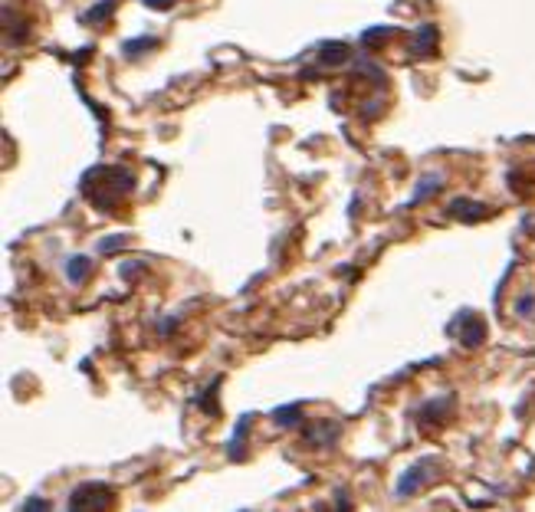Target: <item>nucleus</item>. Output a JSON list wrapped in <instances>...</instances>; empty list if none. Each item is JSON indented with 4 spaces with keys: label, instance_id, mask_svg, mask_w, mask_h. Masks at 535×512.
<instances>
[{
    "label": "nucleus",
    "instance_id": "f257e3e1",
    "mask_svg": "<svg viewBox=\"0 0 535 512\" xmlns=\"http://www.w3.org/2000/svg\"><path fill=\"white\" fill-rule=\"evenodd\" d=\"M440 473H443V460L440 457H424V460H418V463H411V467L401 473V480H397V486H394L397 499H411L414 492H420L424 486H430V483L437 480Z\"/></svg>",
    "mask_w": 535,
    "mask_h": 512
},
{
    "label": "nucleus",
    "instance_id": "f03ea898",
    "mask_svg": "<svg viewBox=\"0 0 535 512\" xmlns=\"http://www.w3.org/2000/svg\"><path fill=\"white\" fill-rule=\"evenodd\" d=\"M106 187L102 191H89V201L96 204L99 211H106V207H112L115 201H122L125 194L135 187V174H131L129 168H106Z\"/></svg>",
    "mask_w": 535,
    "mask_h": 512
},
{
    "label": "nucleus",
    "instance_id": "7ed1b4c3",
    "mask_svg": "<svg viewBox=\"0 0 535 512\" xmlns=\"http://www.w3.org/2000/svg\"><path fill=\"white\" fill-rule=\"evenodd\" d=\"M112 506V486L106 483H83L69 496V509H106Z\"/></svg>",
    "mask_w": 535,
    "mask_h": 512
},
{
    "label": "nucleus",
    "instance_id": "20e7f679",
    "mask_svg": "<svg viewBox=\"0 0 535 512\" xmlns=\"http://www.w3.org/2000/svg\"><path fill=\"white\" fill-rule=\"evenodd\" d=\"M437 46H440V30L434 23H424V27L414 33V40H411V56L430 59V56H437Z\"/></svg>",
    "mask_w": 535,
    "mask_h": 512
},
{
    "label": "nucleus",
    "instance_id": "39448f33",
    "mask_svg": "<svg viewBox=\"0 0 535 512\" xmlns=\"http://www.w3.org/2000/svg\"><path fill=\"white\" fill-rule=\"evenodd\" d=\"M457 325H463L460 341L466 345V348H476V345H483V335H486V329H483V319H480V315H473V312H460L457 319L450 322V329H457Z\"/></svg>",
    "mask_w": 535,
    "mask_h": 512
},
{
    "label": "nucleus",
    "instance_id": "423d86ee",
    "mask_svg": "<svg viewBox=\"0 0 535 512\" xmlns=\"http://www.w3.org/2000/svg\"><path fill=\"white\" fill-rule=\"evenodd\" d=\"M450 404H453V397H434V401H427V404L420 407V414H418L420 427H440V424H447Z\"/></svg>",
    "mask_w": 535,
    "mask_h": 512
},
{
    "label": "nucleus",
    "instance_id": "0eeeda50",
    "mask_svg": "<svg viewBox=\"0 0 535 512\" xmlns=\"http://www.w3.org/2000/svg\"><path fill=\"white\" fill-rule=\"evenodd\" d=\"M27 36H30L27 20H23V17H17V13H13V7H3V40H7V46H17V43H23Z\"/></svg>",
    "mask_w": 535,
    "mask_h": 512
},
{
    "label": "nucleus",
    "instance_id": "6e6552de",
    "mask_svg": "<svg viewBox=\"0 0 535 512\" xmlns=\"http://www.w3.org/2000/svg\"><path fill=\"white\" fill-rule=\"evenodd\" d=\"M447 213H450V217H457V220H466V224H470V220H483V217H486L490 211H486L480 201H466V197H457V201L447 207Z\"/></svg>",
    "mask_w": 535,
    "mask_h": 512
},
{
    "label": "nucleus",
    "instance_id": "1a4fd4ad",
    "mask_svg": "<svg viewBox=\"0 0 535 512\" xmlns=\"http://www.w3.org/2000/svg\"><path fill=\"white\" fill-rule=\"evenodd\" d=\"M338 434H342V427L338 424H325V420H319L312 430H306V440H309L312 447H315V443H319V447H332L335 440H338Z\"/></svg>",
    "mask_w": 535,
    "mask_h": 512
},
{
    "label": "nucleus",
    "instance_id": "9d476101",
    "mask_svg": "<svg viewBox=\"0 0 535 512\" xmlns=\"http://www.w3.org/2000/svg\"><path fill=\"white\" fill-rule=\"evenodd\" d=\"M250 424H253V414H243V417H240V424H236L234 437H230V447H227V457H230V460H243V457H246L243 443H246V434H250Z\"/></svg>",
    "mask_w": 535,
    "mask_h": 512
},
{
    "label": "nucleus",
    "instance_id": "9b49d317",
    "mask_svg": "<svg viewBox=\"0 0 535 512\" xmlns=\"http://www.w3.org/2000/svg\"><path fill=\"white\" fill-rule=\"evenodd\" d=\"M158 50V36H135V40H125L122 43V56L125 59H141L145 53Z\"/></svg>",
    "mask_w": 535,
    "mask_h": 512
},
{
    "label": "nucleus",
    "instance_id": "f8f14e48",
    "mask_svg": "<svg viewBox=\"0 0 535 512\" xmlns=\"http://www.w3.org/2000/svg\"><path fill=\"white\" fill-rule=\"evenodd\" d=\"M92 269H96V263H92L89 256H73V259L66 263V276H69V283H86V279L92 276Z\"/></svg>",
    "mask_w": 535,
    "mask_h": 512
},
{
    "label": "nucleus",
    "instance_id": "ddd939ff",
    "mask_svg": "<svg viewBox=\"0 0 535 512\" xmlns=\"http://www.w3.org/2000/svg\"><path fill=\"white\" fill-rule=\"evenodd\" d=\"M440 187H443V178H440V174H427V178H420L418 187H414V197H411V204L430 201L434 194H440Z\"/></svg>",
    "mask_w": 535,
    "mask_h": 512
},
{
    "label": "nucleus",
    "instance_id": "4468645a",
    "mask_svg": "<svg viewBox=\"0 0 535 512\" xmlns=\"http://www.w3.org/2000/svg\"><path fill=\"white\" fill-rule=\"evenodd\" d=\"M115 7H118V0H99L96 7H89V10L83 13V23H86V27H96V23L108 20Z\"/></svg>",
    "mask_w": 535,
    "mask_h": 512
},
{
    "label": "nucleus",
    "instance_id": "2eb2a0df",
    "mask_svg": "<svg viewBox=\"0 0 535 512\" xmlns=\"http://www.w3.org/2000/svg\"><path fill=\"white\" fill-rule=\"evenodd\" d=\"M273 420H276L279 427H299L302 424V404L276 407V411H273Z\"/></svg>",
    "mask_w": 535,
    "mask_h": 512
},
{
    "label": "nucleus",
    "instance_id": "dca6fc26",
    "mask_svg": "<svg viewBox=\"0 0 535 512\" xmlns=\"http://www.w3.org/2000/svg\"><path fill=\"white\" fill-rule=\"evenodd\" d=\"M131 243V236L129 234H118V236H106V240H99V253H106V256H112V253H118V250H125V246Z\"/></svg>",
    "mask_w": 535,
    "mask_h": 512
},
{
    "label": "nucleus",
    "instance_id": "f3484780",
    "mask_svg": "<svg viewBox=\"0 0 535 512\" xmlns=\"http://www.w3.org/2000/svg\"><path fill=\"white\" fill-rule=\"evenodd\" d=\"M345 56H348V50H345V43H329V46L322 50V63L335 66V63H342Z\"/></svg>",
    "mask_w": 535,
    "mask_h": 512
},
{
    "label": "nucleus",
    "instance_id": "a211bd4d",
    "mask_svg": "<svg viewBox=\"0 0 535 512\" xmlns=\"http://www.w3.org/2000/svg\"><path fill=\"white\" fill-rule=\"evenodd\" d=\"M394 27H375V30H368V33H364V36H362V40L364 43H368V46H378V43H381V40H387V36H394Z\"/></svg>",
    "mask_w": 535,
    "mask_h": 512
},
{
    "label": "nucleus",
    "instance_id": "6ab92c4d",
    "mask_svg": "<svg viewBox=\"0 0 535 512\" xmlns=\"http://www.w3.org/2000/svg\"><path fill=\"white\" fill-rule=\"evenodd\" d=\"M178 315H171V319H161L158 325H155V332H158V339H171L174 332H178Z\"/></svg>",
    "mask_w": 535,
    "mask_h": 512
},
{
    "label": "nucleus",
    "instance_id": "aec40b11",
    "mask_svg": "<svg viewBox=\"0 0 535 512\" xmlns=\"http://www.w3.org/2000/svg\"><path fill=\"white\" fill-rule=\"evenodd\" d=\"M515 315H522V319H532L535 315V296H522L515 302Z\"/></svg>",
    "mask_w": 535,
    "mask_h": 512
},
{
    "label": "nucleus",
    "instance_id": "412c9836",
    "mask_svg": "<svg viewBox=\"0 0 535 512\" xmlns=\"http://www.w3.org/2000/svg\"><path fill=\"white\" fill-rule=\"evenodd\" d=\"M174 0H145V7H151V10H168Z\"/></svg>",
    "mask_w": 535,
    "mask_h": 512
},
{
    "label": "nucleus",
    "instance_id": "4be33fe9",
    "mask_svg": "<svg viewBox=\"0 0 535 512\" xmlns=\"http://www.w3.org/2000/svg\"><path fill=\"white\" fill-rule=\"evenodd\" d=\"M23 509H50V502H46V499H36V496H33V499L23 502Z\"/></svg>",
    "mask_w": 535,
    "mask_h": 512
}]
</instances>
